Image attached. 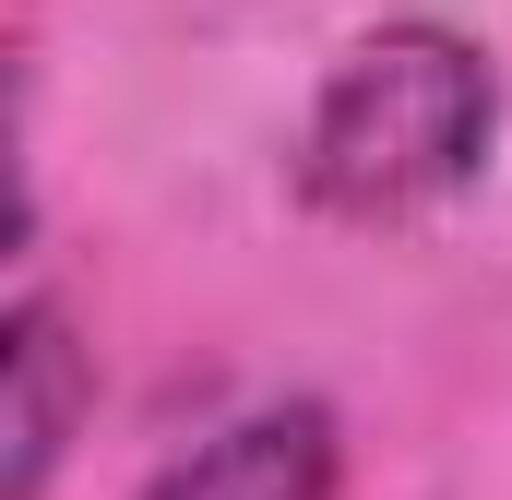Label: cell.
<instances>
[{"instance_id": "obj_1", "label": "cell", "mask_w": 512, "mask_h": 500, "mask_svg": "<svg viewBox=\"0 0 512 500\" xmlns=\"http://www.w3.org/2000/svg\"><path fill=\"white\" fill-rule=\"evenodd\" d=\"M489 131H501L489 48L441 12H393L346 36V60L298 120V203L334 227H405L489 167Z\"/></svg>"}, {"instance_id": "obj_2", "label": "cell", "mask_w": 512, "mask_h": 500, "mask_svg": "<svg viewBox=\"0 0 512 500\" xmlns=\"http://www.w3.org/2000/svg\"><path fill=\"white\" fill-rule=\"evenodd\" d=\"M84 417H96V346L72 334L48 286H24L0 322V500H48Z\"/></svg>"}, {"instance_id": "obj_3", "label": "cell", "mask_w": 512, "mask_h": 500, "mask_svg": "<svg viewBox=\"0 0 512 500\" xmlns=\"http://www.w3.org/2000/svg\"><path fill=\"white\" fill-rule=\"evenodd\" d=\"M334 477H346V429H334V405L286 393V405L227 417L215 441H191L179 465H155L143 500H334Z\"/></svg>"}]
</instances>
